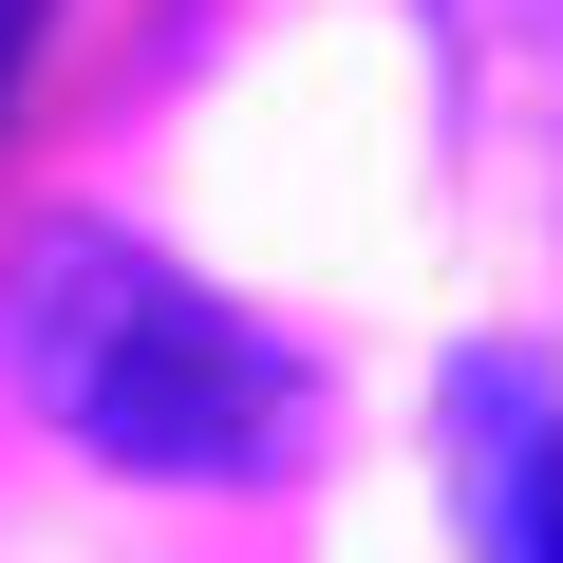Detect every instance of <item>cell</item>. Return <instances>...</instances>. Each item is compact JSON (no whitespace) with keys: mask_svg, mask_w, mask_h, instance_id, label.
Masks as SVG:
<instances>
[{"mask_svg":"<svg viewBox=\"0 0 563 563\" xmlns=\"http://www.w3.org/2000/svg\"><path fill=\"white\" fill-rule=\"evenodd\" d=\"M0 376H20L38 432H76L132 488H263L320 413V376L207 263H169L151 225H95V207L0 263Z\"/></svg>","mask_w":563,"mask_h":563,"instance_id":"obj_1","label":"cell"},{"mask_svg":"<svg viewBox=\"0 0 563 563\" xmlns=\"http://www.w3.org/2000/svg\"><path fill=\"white\" fill-rule=\"evenodd\" d=\"M432 470H451L470 563H563V376L526 339H470L432 376Z\"/></svg>","mask_w":563,"mask_h":563,"instance_id":"obj_2","label":"cell"},{"mask_svg":"<svg viewBox=\"0 0 563 563\" xmlns=\"http://www.w3.org/2000/svg\"><path fill=\"white\" fill-rule=\"evenodd\" d=\"M413 38H432V95H451L470 169L563 225V0H413Z\"/></svg>","mask_w":563,"mask_h":563,"instance_id":"obj_3","label":"cell"},{"mask_svg":"<svg viewBox=\"0 0 563 563\" xmlns=\"http://www.w3.org/2000/svg\"><path fill=\"white\" fill-rule=\"evenodd\" d=\"M38 38H57V0H0V95L38 76Z\"/></svg>","mask_w":563,"mask_h":563,"instance_id":"obj_4","label":"cell"}]
</instances>
